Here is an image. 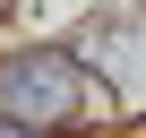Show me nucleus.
I'll return each instance as SVG.
<instances>
[{
	"label": "nucleus",
	"mask_w": 146,
	"mask_h": 138,
	"mask_svg": "<svg viewBox=\"0 0 146 138\" xmlns=\"http://www.w3.org/2000/svg\"><path fill=\"white\" fill-rule=\"evenodd\" d=\"M0 9H9V0H0Z\"/></svg>",
	"instance_id": "3"
},
{
	"label": "nucleus",
	"mask_w": 146,
	"mask_h": 138,
	"mask_svg": "<svg viewBox=\"0 0 146 138\" xmlns=\"http://www.w3.org/2000/svg\"><path fill=\"white\" fill-rule=\"evenodd\" d=\"M0 138H52V129H26V121H0Z\"/></svg>",
	"instance_id": "2"
},
{
	"label": "nucleus",
	"mask_w": 146,
	"mask_h": 138,
	"mask_svg": "<svg viewBox=\"0 0 146 138\" xmlns=\"http://www.w3.org/2000/svg\"><path fill=\"white\" fill-rule=\"evenodd\" d=\"M78 95H86V78H78V60H69V52H26V60L0 69V121L52 129V121L78 112Z\"/></svg>",
	"instance_id": "1"
}]
</instances>
